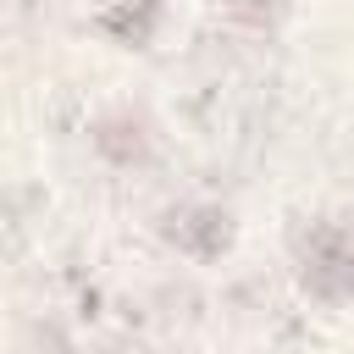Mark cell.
<instances>
[{"label": "cell", "mask_w": 354, "mask_h": 354, "mask_svg": "<svg viewBox=\"0 0 354 354\" xmlns=\"http://www.w3.org/2000/svg\"><path fill=\"white\" fill-rule=\"evenodd\" d=\"M304 282L315 293H354V238L348 232H321L304 254Z\"/></svg>", "instance_id": "obj_1"}]
</instances>
